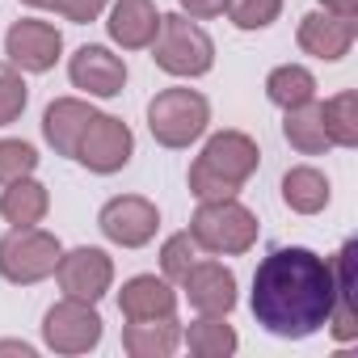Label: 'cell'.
I'll return each instance as SVG.
<instances>
[{
  "mask_svg": "<svg viewBox=\"0 0 358 358\" xmlns=\"http://www.w3.org/2000/svg\"><path fill=\"white\" fill-rule=\"evenodd\" d=\"M333 262L303 245H282L262 257L253 274V316L266 333L299 341L329 324L333 312Z\"/></svg>",
  "mask_w": 358,
  "mask_h": 358,
  "instance_id": "cell-1",
  "label": "cell"
},
{
  "mask_svg": "<svg viewBox=\"0 0 358 358\" xmlns=\"http://www.w3.org/2000/svg\"><path fill=\"white\" fill-rule=\"evenodd\" d=\"M257 164H262V152H257L253 135H245V131H220V135L207 139V148L190 164V194L199 203L236 199L241 186L257 173Z\"/></svg>",
  "mask_w": 358,
  "mask_h": 358,
  "instance_id": "cell-2",
  "label": "cell"
},
{
  "mask_svg": "<svg viewBox=\"0 0 358 358\" xmlns=\"http://www.w3.org/2000/svg\"><path fill=\"white\" fill-rule=\"evenodd\" d=\"M152 59L169 76L194 80V76H207L215 68V43L186 13H160V30L152 38Z\"/></svg>",
  "mask_w": 358,
  "mask_h": 358,
  "instance_id": "cell-3",
  "label": "cell"
},
{
  "mask_svg": "<svg viewBox=\"0 0 358 358\" xmlns=\"http://www.w3.org/2000/svg\"><path fill=\"white\" fill-rule=\"evenodd\" d=\"M190 236L199 249L215 257H241L257 245V215L236 199H211V203H199L190 220Z\"/></svg>",
  "mask_w": 358,
  "mask_h": 358,
  "instance_id": "cell-4",
  "label": "cell"
},
{
  "mask_svg": "<svg viewBox=\"0 0 358 358\" xmlns=\"http://www.w3.org/2000/svg\"><path fill=\"white\" fill-rule=\"evenodd\" d=\"M211 101L199 89H160L148 101V131L160 148H190L207 135Z\"/></svg>",
  "mask_w": 358,
  "mask_h": 358,
  "instance_id": "cell-5",
  "label": "cell"
},
{
  "mask_svg": "<svg viewBox=\"0 0 358 358\" xmlns=\"http://www.w3.org/2000/svg\"><path fill=\"white\" fill-rule=\"evenodd\" d=\"M59 241L51 232L34 228H13L9 236H0V278H9L17 287H34L55 274L59 266Z\"/></svg>",
  "mask_w": 358,
  "mask_h": 358,
  "instance_id": "cell-6",
  "label": "cell"
},
{
  "mask_svg": "<svg viewBox=\"0 0 358 358\" xmlns=\"http://www.w3.org/2000/svg\"><path fill=\"white\" fill-rule=\"evenodd\" d=\"M131 156H135V135L114 114H93V122L85 127V135H80V143L72 152V160H80L89 173H101V177L127 169Z\"/></svg>",
  "mask_w": 358,
  "mask_h": 358,
  "instance_id": "cell-7",
  "label": "cell"
},
{
  "mask_svg": "<svg viewBox=\"0 0 358 358\" xmlns=\"http://www.w3.org/2000/svg\"><path fill=\"white\" fill-rule=\"evenodd\" d=\"M43 341L55 354H89L101 341V316L85 299H59L43 316Z\"/></svg>",
  "mask_w": 358,
  "mask_h": 358,
  "instance_id": "cell-8",
  "label": "cell"
},
{
  "mask_svg": "<svg viewBox=\"0 0 358 358\" xmlns=\"http://www.w3.org/2000/svg\"><path fill=\"white\" fill-rule=\"evenodd\" d=\"M97 228L110 245H122V249H143L156 232H160V211L156 203H148L143 194H118L101 207L97 215Z\"/></svg>",
  "mask_w": 358,
  "mask_h": 358,
  "instance_id": "cell-9",
  "label": "cell"
},
{
  "mask_svg": "<svg viewBox=\"0 0 358 358\" xmlns=\"http://www.w3.org/2000/svg\"><path fill=\"white\" fill-rule=\"evenodd\" d=\"M55 278H59V291L68 299H85V303H97L110 282H114V262L106 249H72V253H59V266H55Z\"/></svg>",
  "mask_w": 358,
  "mask_h": 358,
  "instance_id": "cell-10",
  "label": "cell"
},
{
  "mask_svg": "<svg viewBox=\"0 0 358 358\" xmlns=\"http://www.w3.org/2000/svg\"><path fill=\"white\" fill-rule=\"evenodd\" d=\"M59 51H64L59 30L51 22H38V17H22L5 34V55L17 72H51Z\"/></svg>",
  "mask_w": 358,
  "mask_h": 358,
  "instance_id": "cell-11",
  "label": "cell"
},
{
  "mask_svg": "<svg viewBox=\"0 0 358 358\" xmlns=\"http://www.w3.org/2000/svg\"><path fill=\"white\" fill-rule=\"evenodd\" d=\"M68 76L76 89H85L89 97H118L122 85H127V64L122 55H114L110 47H80L72 59H68Z\"/></svg>",
  "mask_w": 358,
  "mask_h": 358,
  "instance_id": "cell-12",
  "label": "cell"
},
{
  "mask_svg": "<svg viewBox=\"0 0 358 358\" xmlns=\"http://www.w3.org/2000/svg\"><path fill=\"white\" fill-rule=\"evenodd\" d=\"M299 51L312 55V59H324V64H337L350 55L354 47V17H341V13H329V9H316L299 22Z\"/></svg>",
  "mask_w": 358,
  "mask_h": 358,
  "instance_id": "cell-13",
  "label": "cell"
},
{
  "mask_svg": "<svg viewBox=\"0 0 358 358\" xmlns=\"http://www.w3.org/2000/svg\"><path fill=\"white\" fill-rule=\"evenodd\" d=\"M182 287L190 295V308H199L203 316H228L236 308V274L224 262H194Z\"/></svg>",
  "mask_w": 358,
  "mask_h": 358,
  "instance_id": "cell-14",
  "label": "cell"
},
{
  "mask_svg": "<svg viewBox=\"0 0 358 358\" xmlns=\"http://www.w3.org/2000/svg\"><path fill=\"white\" fill-rule=\"evenodd\" d=\"M118 312L127 320H160V316H173L177 312V291L169 287V278L135 274L118 291Z\"/></svg>",
  "mask_w": 358,
  "mask_h": 358,
  "instance_id": "cell-15",
  "label": "cell"
},
{
  "mask_svg": "<svg viewBox=\"0 0 358 358\" xmlns=\"http://www.w3.org/2000/svg\"><path fill=\"white\" fill-rule=\"evenodd\" d=\"M106 30L122 51H143V47H152V38L160 30V9L152 0H114Z\"/></svg>",
  "mask_w": 358,
  "mask_h": 358,
  "instance_id": "cell-16",
  "label": "cell"
},
{
  "mask_svg": "<svg viewBox=\"0 0 358 358\" xmlns=\"http://www.w3.org/2000/svg\"><path fill=\"white\" fill-rule=\"evenodd\" d=\"M93 106L89 101H80V97H55L51 106H47V114H43V135H47V143L59 152V156H72L76 152V143H80V135H85V127L93 122Z\"/></svg>",
  "mask_w": 358,
  "mask_h": 358,
  "instance_id": "cell-17",
  "label": "cell"
},
{
  "mask_svg": "<svg viewBox=\"0 0 358 358\" xmlns=\"http://www.w3.org/2000/svg\"><path fill=\"white\" fill-rule=\"evenodd\" d=\"M333 312H329V329L337 341H354L358 337V312H354V241L341 245V253L333 257Z\"/></svg>",
  "mask_w": 358,
  "mask_h": 358,
  "instance_id": "cell-18",
  "label": "cell"
},
{
  "mask_svg": "<svg viewBox=\"0 0 358 358\" xmlns=\"http://www.w3.org/2000/svg\"><path fill=\"white\" fill-rule=\"evenodd\" d=\"M47 211H51V194L34 177H17V182H9L0 190V215L13 228H34L47 220Z\"/></svg>",
  "mask_w": 358,
  "mask_h": 358,
  "instance_id": "cell-19",
  "label": "cell"
},
{
  "mask_svg": "<svg viewBox=\"0 0 358 358\" xmlns=\"http://www.w3.org/2000/svg\"><path fill=\"white\" fill-rule=\"evenodd\" d=\"M177 345H182V324L173 316L160 320H131L122 329V350L131 358H169Z\"/></svg>",
  "mask_w": 358,
  "mask_h": 358,
  "instance_id": "cell-20",
  "label": "cell"
},
{
  "mask_svg": "<svg viewBox=\"0 0 358 358\" xmlns=\"http://www.w3.org/2000/svg\"><path fill=\"white\" fill-rule=\"evenodd\" d=\"M329 177L312 164H299V169H287L282 173V203L295 211V215H316L329 207Z\"/></svg>",
  "mask_w": 358,
  "mask_h": 358,
  "instance_id": "cell-21",
  "label": "cell"
},
{
  "mask_svg": "<svg viewBox=\"0 0 358 358\" xmlns=\"http://www.w3.org/2000/svg\"><path fill=\"white\" fill-rule=\"evenodd\" d=\"M282 135L295 152L303 156H320L329 152V135H324V122H320V101H303V106H291L287 118H282Z\"/></svg>",
  "mask_w": 358,
  "mask_h": 358,
  "instance_id": "cell-22",
  "label": "cell"
},
{
  "mask_svg": "<svg viewBox=\"0 0 358 358\" xmlns=\"http://www.w3.org/2000/svg\"><path fill=\"white\" fill-rule=\"evenodd\" d=\"M266 97H270L278 110L316 101V76H312L303 64H282V68H274V72L266 76Z\"/></svg>",
  "mask_w": 358,
  "mask_h": 358,
  "instance_id": "cell-23",
  "label": "cell"
},
{
  "mask_svg": "<svg viewBox=\"0 0 358 358\" xmlns=\"http://www.w3.org/2000/svg\"><path fill=\"white\" fill-rule=\"evenodd\" d=\"M320 122H324L329 143H337V148H358V93L345 89V93L329 97V101L320 106Z\"/></svg>",
  "mask_w": 358,
  "mask_h": 358,
  "instance_id": "cell-24",
  "label": "cell"
},
{
  "mask_svg": "<svg viewBox=\"0 0 358 358\" xmlns=\"http://www.w3.org/2000/svg\"><path fill=\"white\" fill-rule=\"evenodd\" d=\"M186 345L199 358H228L236 350V329L224 316H203L186 329Z\"/></svg>",
  "mask_w": 358,
  "mask_h": 358,
  "instance_id": "cell-25",
  "label": "cell"
},
{
  "mask_svg": "<svg viewBox=\"0 0 358 358\" xmlns=\"http://www.w3.org/2000/svg\"><path fill=\"white\" fill-rule=\"evenodd\" d=\"M194 262H199V245H194L190 232H173V236L160 245V270H164L169 282H182V278L194 270Z\"/></svg>",
  "mask_w": 358,
  "mask_h": 358,
  "instance_id": "cell-26",
  "label": "cell"
},
{
  "mask_svg": "<svg viewBox=\"0 0 358 358\" xmlns=\"http://www.w3.org/2000/svg\"><path fill=\"white\" fill-rule=\"evenodd\" d=\"M224 13L232 17L236 30H266L278 22L282 13V0H228Z\"/></svg>",
  "mask_w": 358,
  "mask_h": 358,
  "instance_id": "cell-27",
  "label": "cell"
},
{
  "mask_svg": "<svg viewBox=\"0 0 358 358\" xmlns=\"http://www.w3.org/2000/svg\"><path fill=\"white\" fill-rule=\"evenodd\" d=\"M26 101H30V89H26L22 72L9 59H0V127L17 122L22 110H26Z\"/></svg>",
  "mask_w": 358,
  "mask_h": 358,
  "instance_id": "cell-28",
  "label": "cell"
},
{
  "mask_svg": "<svg viewBox=\"0 0 358 358\" xmlns=\"http://www.w3.org/2000/svg\"><path fill=\"white\" fill-rule=\"evenodd\" d=\"M38 169V152L26 139H0V186L17 182V177H30Z\"/></svg>",
  "mask_w": 358,
  "mask_h": 358,
  "instance_id": "cell-29",
  "label": "cell"
},
{
  "mask_svg": "<svg viewBox=\"0 0 358 358\" xmlns=\"http://www.w3.org/2000/svg\"><path fill=\"white\" fill-rule=\"evenodd\" d=\"M106 5H110V0H51V9H55L59 17L76 22V26H89V22H97Z\"/></svg>",
  "mask_w": 358,
  "mask_h": 358,
  "instance_id": "cell-30",
  "label": "cell"
},
{
  "mask_svg": "<svg viewBox=\"0 0 358 358\" xmlns=\"http://www.w3.org/2000/svg\"><path fill=\"white\" fill-rule=\"evenodd\" d=\"M177 5H182V13H190V17L207 22V17H220V13H224L228 0H177Z\"/></svg>",
  "mask_w": 358,
  "mask_h": 358,
  "instance_id": "cell-31",
  "label": "cell"
},
{
  "mask_svg": "<svg viewBox=\"0 0 358 358\" xmlns=\"http://www.w3.org/2000/svg\"><path fill=\"white\" fill-rule=\"evenodd\" d=\"M329 13H341V17H358V0H320Z\"/></svg>",
  "mask_w": 358,
  "mask_h": 358,
  "instance_id": "cell-32",
  "label": "cell"
},
{
  "mask_svg": "<svg viewBox=\"0 0 358 358\" xmlns=\"http://www.w3.org/2000/svg\"><path fill=\"white\" fill-rule=\"evenodd\" d=\"M0 354H22V358H30L34 350H30L26 341H0Z\"/></svg>",
  "mask_w": 358,
  "mask_h": 358,
  "instance_id": "cell-33",
  "label": "cell"
},
{
  "mask_svg": "<svg viewBox=\"0 0 358 358\" xmlns=\"http://www.w3.org/2000/svg\"><path fill=\"white\" fill-rule=\"evenodd\" d=\"M22 5H30V9H51V0H22Z\"/></svg>",
  "mask_w": 358,
  "mask_h": 358,
  "instance_id": "cell-34",
  "label": "cell"
}]
</instances>
